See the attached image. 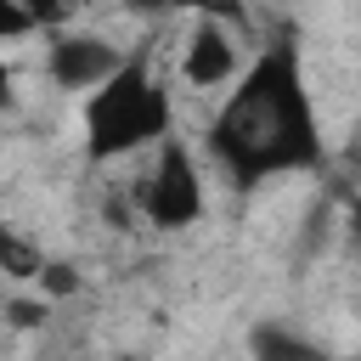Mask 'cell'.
Returning a JSON list of instances; mask_svg holds the SVG:
<instances>
[{
  "label": "cell",
  "mask_w": 361,
  "mask_h": 361,
  "mask_svg": "<svg viewBox=\"0 0 361 361\" xmlns=\"http://www.w3.org/2000/svg\"><path fill=\"white\" fill-rule=\"evenodd\" d=\"M209 152L220 158V169H226L231 186H243V192L259 186V180H271V175L316 169V164L327 158L293 34L271 39V45L237 73L231 96H226L220 113L209 118Z\"/></svg>",
  "instance_id": "6da1fadb"
},
{
  "label": "cell",
  "mask_w": 361,
  "mask_h": 361,
  "mask_svg": "<svg viewBox=\"0 0 361 361\" xmlns=\"http://www.w3.org/2000/svg\"><path fill=\"white\" fill-rule=\"evenodd\" d=\"M169 135V90L152 79L147 56H130L102 90L85 102V147L90 158H124Z\"/></svg>",
  "instance_id": "7a4b0ae2"
},
{
  "label": "cell",
  "mask_w": 361,
  "mask_h": 361,
  "mask_svg": "<svg viewBox=\"0 0 361 361\" xmlns=\"http://www.w3.org/2000/svg\"><path fill=\"white\" fill-rule=\"evenodd\" d=\"M141 214H147L158 231L197 226V214H203L197 164H192V152H186L175 135L158 141V164H152V175H147V186H141Z\"/></svg>",
  "instance_id": "3957f363"
},
{
  "label": "cell",
  "mask_w": 361,
  "mask_h": 361,
  "mask_svg": "<svg viewBox=\"0 0 361 361\" xmlns=\"http://www.w3.org/2000/svg\"><path fill=\"white\" fill-rule=\"evenodd\" d=\"M130 56L113 45V39H102V34H56L51 39V51H45V73H51V85H62V90H102L118 68H124Z\"/></svg>",
  "instance_id": "277c9868"
},
{
  "label": "cell",
  "mask_w": 361,
  "mask_h": 361,
  "mask_svg": "<svg viewBox=\"0 0 361 361\" xmlns=\"http://www.w3.org/2000/svg\"><path fill=\"white\" fill-rule=\"evenodd\" d=\"M243 62H237V34L226 28V17H203L180 51V79L197 85V90H214V85H237Z\"/></svg>",
  "instance_id": "5b68a950"
},
{
  "label": "cell",
  "mask_w": 361,
  "mask_h": 361,
  "mask_svg": "<svg viewBox=\"0 0 361 361\" xmlns=\"http://www.w3.org/2000/svg\"><path fill=\"white\" fill-rule=\"evenodd\" d=\"M248 350H254V361H327V350L316 338L293 333L288 322H259L248 333Z\"/></svg>",
  "instance_id": "8992f818"
},
{
  "label": "cell",
  "mask_w": 361,
  "mask_h": 361,
  "mask_svg": "<svg viewBox=\"0 0 361 361\" xmlns=\"http://www.w3.org/2000/svg\"><path fill=\"white\" fill-rule=\"evenodd\" d=\"M135 6H175V11H203V17L243 23V0H135Z\"/></svg>",
  "instance_id": "52a82bcc"
},
{
  "label": "cell",
  "mask_w": 361,
  "mask_h": 361,
  "mask_svg": "<svg viewBox=\"0 0 361 361\" xmlns=\"http://www.w3.org/2000/svg\"><path fill=\"white\" fill-rule=\"evenodd\" d=\"M0 248H6V271H11L17 282H23V276H39V271H45V259H39V254H28V248H23V243H17L11 231H6V243H0Z\"/></svg>",
  "instance_id": "ba28073f"
},
{
  "label": "cell",
  "mask_w": 361,
  "mask_h": 361,
  "mask_svg": "<svg viewBox=\"0 0 361 361\" xmlns=\"http://www.w3.org/2000/svg\"><path fill=\"white\" fill-rule=\"evenodd\" d=\"M28 28H39V23H34V11H28L23 0H0V34H6V39H17V34H28Z\"/></svg>",
  "instance_id": "9c48e42d"
},
{
  "label": "cell",
  "mask_w": 361,
  "mask_h": 361,
  "mask_svg": "<svg viewBox=\"0 0 361 361\" xmlns=\"http://www.w3.org/2000/svg\"><path fill=\"white\" fill-rule=\"evenodd\" d=\"M39 288H45V293H73V288H79V276H73V265L51 259V265L39 271Z\"/></svg>",
  "instance_id": "30bf717a"
},
{
  "label": "cell",
  "mask_w": 361,
  "mask_h": 361,
  "mask_svg": "<svg viewBox=\"0 0 361 361\" xmlns=\"http://www.w3.org/2000/svg\"><path fill=\"white\" fill-rule=\"evenodd\" d=\"M6 316H11V327H39L45 322V299H11Z\"/></svg>",
  "instance_id": "8fae6325"
},
{
  "label": "cell",
  "mask_w": 361,
  "mask_h": 361,
  "mask_svg": "<svg viewBox=\"0 0 361 361\" xmlns=\"http://www.w3.org/2000/svg\"><path fill=\"white\" fill-rule=\"evenodd\" d=\"M23 6H28V11H34V23H56V17H62V11H68V6H62V0H23Z\"/></svg>",
  "instance_id": "7c38bea8"
},
{
  "label": "cell",
  "mask_w": 361,
  "mask_h": 361,
  "mask_svg": "<svg viewBox=\"0 0 361 361\" xmlns=\"http://www.w3.org/2000/svg\"><path fill=\"white\" fill-rule=\"evenodd\" d=\"M113 361H147V355H113Z\"/></svg>",
  "instance_id": "4fadbf2b"
}]
</instances>
